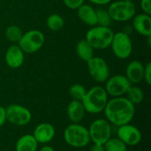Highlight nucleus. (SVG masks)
<instances>
[{"label": "nucleus", "instance_id": "obj_1", "mask_svg": "<svg viewBox=\"0 0 151 151\" xmlns=\"http://www.w3.org/2000/svg\"><path fill=\"white\" fill-rule=\"evenodd\" d=\"M103 111L111 124L119 127L132 120L135 114V106L126 97H113L108 101Z\"/></svg>", "mask_w": 151, "mask_h": 151}, {"label": "nucleus", "instance_id": "obj_2", "mask_svg": "<svg viewBox=\"0 0 151 151\" xmlns=\"http://www.w3.org/2000/svg\"><path fill=\"white\" fill-rule=\"evenodd\" d=\"M109 95L105 88L99 86L92 87L86 91L85 96L81 100L86 112L92 114H100L104 111L109 101Z\"/></svg>", "mask_w": 151, "mask_h": 151}, {"label": "nucleus", "instance_id": "obj_3", "mask_svg": "<svg viewBox=\"0 0 151 151\" xmlns=\"http://www.w3.org/2000/svg\"><path fill=\"white\" fill-rule=\"evenodd\" d=\"M63 139L66 144L75 148H81L91 142L88 128L79 123L68 125L63 132Z\"/></svg>", "mask_w": 151, "mask_h": 151}, {"label": "nucleus", "instance_id": "obj_4", "mask_svg": "<svg viewBox=\"0 0 151 151\" xmlns=\"http://www.w3.org/2000/svg\"><path fill=\"white\" fill-rule=\"evenodd\" d=\"M114 34L110 27L95 25L88 29L85 39L94 50H105L110 47Z\"/></svg>", "mask_w": 151, "mask_h": 151}, {"label": "nucleus", "instance_id": "obj_5", "mask_svg": "<svg viewBox=\"0 0 151 151\" xmlns=\"http://www.w3.org/2000/svg\"><path fill=\"white\" fill-rule=\"evenodd\" d=\"M113 21L124 22L133 19L136 14V6L132 1L119 0L111 3L107 9Z\"/></svg>", "mask_w": 151, "mask_h": 151}, {"label": "nucleus", "instance_id": "obj_6", "mask_svg": "<svg viewBox=\"0 0 151 151\" xmlns=\"http://www.w3.org/2000/svg\"><path fill=\"white\" fill-rule=\"evenodd\" d=\"M45 42L44 33L38 29H30L24 32L18 42L22 51L27 54H32L41 49Z\"/></svg>", "mask_w": 151, "mask_h": 151}, {"label": "nucleus", "instance_id": "obj_7", "mask_svg": "<svg viewBox=\"0 0 151 151\" xmlns=\"http://www.w3.org/2000/svg\"><path fill=\"white\" fill-rule=\"evenodd\" d=\"M90 139L93 143L104 145L111 137V125L106 119H97L88 128Z\"/></svg>", "mask_w": 151, "mask_h": 151}, {"label": "nucleus", "instance_id": "obj_8", "mask_svg": "<svg viewBox=\"0 0 151 151\" xmlns=\"http://www.w3.org/2000/svg\"><path fill=\"white\" fill-rule=\"evenodd\" d=\"M110 47L114 55L119 59L128 58L133 51L131 38L125 32H118L114 34Z\"/></svg>", "mask_w": 151, "mask_h": 151}, {"label": "nucleus", "instance_id": "obj_9", "mask_svg": "<svg viewBox=\"0 0 151 151\" xmlns=\"http://www.w3.org/2000/svg\"><path fill=\"white\" fill-rule=\"evenodd\" d=\"M6 109L7 121L12 125L24 126L32 119V114L27 108L19 104H10Z\"/></svg>", "mask_w": 151, "mask_h": 151}, {"label": "nucleus", "instance_id": "obj_10", "mask_svg": "<svg viewBox=\"0 0 151 151\" xmlns=\"http://www.w3.org/2000/svg\"><path fill=\"white\" fill-rule=\"evenodd\" d=\"M86 63L88 73L96 82L105 83L110 77L109 65L102 58L93 56Z\"/></svg>", "mask_w": 151, "mask_h": 151}, {"label": "nucleus", "instance_id": "obj_11", "mask_svg": "<svg viewBox=\"0 0 151 151\" xmlns=\"http://www.w3.org/2000/svg\"><path fill=\"white\" fill-rule=\"evenodd\" d=\"M106 89L108 95L113 97H122L125 94L132 84L130 83L125 75H116L109 77L106 81Z\"/></svg>", "mask_w": 151, "mask_h": 151}, {"label": "nucleus", "instance_id": "obj_12", "mask_svg": "<svg viewBox=\"0 0 151 151\" xmlns=\"http://www.w3.org/2000/svg\"><path fill=\"white\" fill-rule=\"evenodd\" d=\"M117 137L127 146H136L142 140V133L138 128L130 123L120 125L117 128Z\"/></svg>", "mask_w": 151, "mask_h": 151}, {"label": "nucleus", "instance_id": "obj_13", "mask_svg": "<svg viewBox=\"0 0 151 151\" xmlns=\"http://www.w3.org/2000/svg\"><path fill=\"white\" fill-rule=\"evenodd\" d=\"M55 129L54 126L49 122H41L38 124L33 131L32 136L38 144H47L54 139Z\"/></svg>", "mask_w": 151, "mask_h": 151}, {"label": "nucleus", "instance_id": "obj_14", "mask_svg": "<svg viewBox=\"0 0 151 151\" xmlns=\"http://www.w3.org/2000/svg\"><path fill=\"white\" fill-rule=\"evenodd\" d=\"M6 64L11 69L21 67L24 61V52L19 46L13 44L7 48L4 55Z\"/></svg>", "mask_w": 151, "mask_h": 151}, {"label": "nucleus", "instance_id": "obj_15", "mask_svg": "<svg viewBox=\"0 0 151 151\" xmlns=\"http://www.w3.org/2000/svg\"><path fill=\"white\" fill-rule=\"evenodd\" d=\"M133 27L136 32L143 36L151 35V17L150 15L140 13L133 17Z\"/></svg>", "mask_w": 151, "mask_h": 151}, {"label": "nucleus", "instance_id": "obj_16", "mask_svg": "<svg viewBox=\"0 0 151 151\" xmlns=\"http://www.w3.org/2000/svg\"><path fill=\"white\" fill-rule=\"evenodd\" d=\"M145 66L139 60L129 62L125 69V77L131 84H137L143 81Z\"/></svg>", "mask_w": 151, "mask_h": 151}, {"label": "nucleus", "instance_id": "obj_17", "mask_svg": "<svg viewBox=\"0 0 151 151\" xmlns=\"http://www.w3.org/2000/svg\"><path fill=\"white\" fill-rule=\"evenodd\" d=\"M66 113L68 118L72 123H79L85 116L86 110L82 102L72 100L68 104Z\"/></svg>", "mask_w": 151, "mask_h": 151}, {"label": "nucleus", "instance_id": "obj_18", "mask_svg": "<svg viewBox=\"0 0 151 151\" xmlns=\"http://www.w3.org/2000/svg\"><path fill=\"white\" fill-rule=\"evenodd\" d=\"M78 16L81 21L88 26L97 25V14L96 10L89 4H83L77 9Z\"/></svg>", "mask_w": 151, "mask_h": 151}, {"label": "nucleus", "instance_id": "obj_19", "mask_svg": "<svg viewBox=\"0 0 151 151\" xmlns=\"http://www.w3.org/2000/svg\"><path fill=\"white\" fill-rule=\"evenodd\" d=\"M38 143L32 134H24L18 139L15 145L16 151H36Z\"/></svg>", "mask_w": 151, "mask_h": 151}, {"label": "nucleus", "instance_id": "obj_20", "mask_svg": "<svg viewBox=\"0 0 151 151\" xmlns=\"http://www.w3.org/2000/svg\"><path fill=\"white\" fill-rule=\"evenodd\" d=\"M76 52L78 57L87 62L94 56V49L86 39H82L76 45Z\"/></svg>", "mask_w": 151, "mask_h": 151}, {"label": "nucleus", "instance_id": "obj_21", "mask_svg": "<svg viewBox=\"0 0 151 151\" xmlns=\"http://www.w3.org/2000/svg\"><path fill=\"white\" fill-rule=\"evenodd\" d=\"M125 94L126 98L134 105L139 104L144 99V92L142 88L135 86L131 85Z\"/></svg>", "mask_w": 151, "mask_h": 151}, {"label": "nucleus", "instance_id": "obj_22", "mask_svg": "<svg viewBox=\"0 0 151 151\" xmlns=\"http://www.w3.org/2000/svg\"><path fill=\"white\" fill-rule=\"evenodd\" d=\"M46 24L49 29L56 32L63 29L64 26V20L60 15L53 13L48 16Z\"/></svg>", "mask_w": 151, "mask_h": 151}, {"label": "nucleus", "instance_id": "obj_23", "mask_svg": "<svg viewBox=\"0 0 151 151\" xmlns=\"http://www.w3.org/2000/svg\"><path fill=\"white\" fill-rule=\"evenodd\" d=\"M105 151H127L128 146L121 141L118 137L111 138V137L104 145Z\"/></svg>", "mask_w": 151, "mask_h": 151}, {"label": "nucleus", "instance_id": "obj_24", "mask_svg": "<svg viewBox=\"0 0 151 151\" xmlns=\"http://www.w3.org/2000/svg\"><path fill=\"white\" fill-rule=\"evenodd\" d=\"M96 10V14H97V25L101 27H110L111 24L112 19L109 15L107 10L103 8H97Z\"/></svg>", "mask_w": 151, "mask_h": 151}, {"label": "nucleus", "instance_id": "obj_25", "mask_svg": "<svg viewBox=\"0 0 151 151\" xmlns=\"http://www.w3.org/2000/svg\"><path fill=\"white\" fill-rule=\"evenodd\" d=\"M23 35V32L19 27L16 25L9 26L5 30V36L8 41L13 43H18Z\"/></svg>", "mask_w": 151, "mask_h": 151}, {"label": "nucleus", "instance_id": "obj_26", "mask_svg": "<svg viewBox=\"0 0 151 151\" xmlns=\"http://www.w3.org/2000/svg\"><path fill=\"white\" fill-rule=\"evenodd\" d=\"M86 93V89L83 85L75 83L71 86L69 89V94L72 100L81 101Z\"/></svg>", "mask_w": 151, "mask_h": 151}, {"label": "nucleus", "instance_id": "obj_27", "mask_svg": "<svg viewBox=\"0 0 151 151\" xmlns=\"http://www.w3.org/2000/svg\"><path fill=\"white\" fill-rule=\"evenodd\" d=\"M84 1L85 0H63L65 5L72 10H77L78 7L84 4Z\"/></svg>", "mask_w": 151, "mask_h": 151}, {"label": "nucleus", "instance_id": "obj_28", "mask_svg": "<svg viewBox=\"0 0 151 151\" xmlns=\"http://www.w3.org/2000/svg\"><path fill=\"white\" fill-rule=\"evenodd\" d=\"M143 80L145 81L146 83L148 86L151 85V63L149 62L145 65L144 68V75H143Z\"/></svg>", "mask_w": 151, "mask_h": 151}, {"label": "nucleus", "instance_id": "obj_29", "mask_svg": "<svg viewBox=\"0 0 151 151\" xmlns=\"http://www.w3.org/2000/svg\"><path fill=\"white\" fill-rule=\"evenodd\" d=\"M151 0H141L140 7L143 13L147 15H151Z\"/></svg>", "mask_w": 151, "mask_h": 151}, {"label": "nucleus", "instance_id": "obj_30", "mask_svg": "<svg viewBox=\"0 0 151 151\" xmlns=\"http://www.w3.org/2000/svg\"><path fill=\"white\" fill-rule=\"evenodd\" d=\"M6 121H7L6 109L3 106H0V128L5 124Z\"/></svg>", "mask_w": 151, "mask_h": 151}, {"label": "nucleus", "instance_id": "obj_31", "mask_svg": "<svg viewBox=\"0 0 151 151\" xmlns=\"http://www.w3.org/2000/svg\"><path fill=\"white\" fill-rule=\"evenodd\" d=\"M89 2L92 3V4H97V5H105V4H107L111 2V0H88Z\"/></svg>", "mask_w": 151, "mask_h": 151}, {"label": "nucleus", "instance_id": "obj_32", "mask_svg": "<svg viewBox=\"0 0 151 151\" xmlns=\"http://www.w3.org/2000/svg\"><path fill=\"white\" fill-rule=\"evenodd\" d=\"M89 151H105L104 146H103V145L95 144V143H94L93 145L90 147Z\"/></svg>", "mask_w": 151, "mask_h": 151}, {"label": "nucleus", "instance_id": "obj_33", "mask_svg": "<svg viewBox=\"0 0 151 151\" xmlns=\"http://www.w3.org/2000/svg\"><path fill=\"white\" fill-rule=\"evenodd\" d=\"M39 151H55L54 148L50 145H44L40 149Z\"/></svg>", "mask_w": 151, "mask_h": 151}, {"label": "nucleus", "instance_id": "obj_34", "mask_svg": "<svg viewBox=\"0 0 151 151\" xmlns=\"http://www.w3.org/2000/svg\"><path fill=\"white\" fill-rule=\"evenodd\" d=\"M124 1H132V0H124Z\"/></svg>", "mask_w": 151, "mask_h": 151}]
</instances>
